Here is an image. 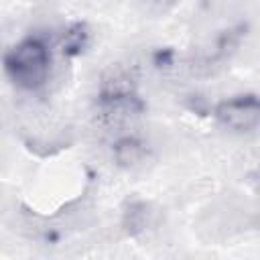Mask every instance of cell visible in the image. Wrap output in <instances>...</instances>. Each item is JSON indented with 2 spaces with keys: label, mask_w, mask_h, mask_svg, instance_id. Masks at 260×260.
Listing matches in <instances>:
<instances>
[{
  "label": "cell",
  "mask_w": 260,
  "mask_h": 260,
  "mask_svg": "<svg viewBox=\"0 0 260 260\" xmlns=\"http://www.w3.org/2000/svg\"><path fill=\"white\" fill-rule=\"evenodd\" d=\"M4 71L8 79L26 91L41 89L51 71V51L41 37H24L4 55Z\"/></svg>",
  "instance_id": "1"
},
{
  "label": "cell",
  "mask_w": 260,
  "mask_h": 260,
  "mask_svg": "<svg viewBox=\"0 0 260 260\" xmlns=\"http://www.w3.org/2000/svg\"><path fill=\"white\" fill-rule=\"evenodd\" d=\"M215 118L234 132H250L260 120V102L254 93L234 95L215 106Z\"/></svg>",
  "instance_id": "2"
},
{
  "label": "cell",
  "mask_w": 260,
  "mask_h": 260,
  "mask_svg": "<svg viewBox=\"0 0 260 260\" xmlns=\"http://www.w3.org/2000/svg\"><path fill=\"white\" fill-rule=\"evenodd\" d=\"M114 156L120 165L124 167H134L138 162H142L146 158V146L138 140V138H132V136H126L122 140L116 142L114 146Z\"/></svg>",
  "instance_id": "3"
},
{
  "label": "cell",
  "mask_w": 260,
  "mask_h": 260,
  "mask_svg": "<svg viewBox=\"0 0 260 260\" xmlns=\"http://www.w3.org/2000/svg\"><path fill=\"white\" fill-rule=\"evenodd\" d=\"M85 43H87L85 26L75 24L73 28H69V32H65V39H63V53H67V55H79V53L83 51Z\"/></svg>",
  "instance_id": "4"
}]
</instances>
